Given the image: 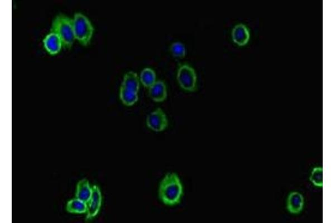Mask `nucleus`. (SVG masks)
<instances>
[{
    "instance_id": "obj_1",
    "label": "nucleus",
    "mask_w": 335,
    "mask_h": 223,
    "mask_svg": "<svg viewBox=\"0 0 335 223\" xmlns=\"http://www.w3.org/2000/svg\"><path fill=\"white\" fill-rule=\"evenodd\" d=\"M184 194V187L180 177L175 172L167 174L160 182L159 196L166 205L175 206L181 202Z\"/></svg>"
},
{
    "instance_id": "obj_2",
    "label": "nucleus",
    "mask_w": 335,
    "mask_h": 223,
    "mask_svg": "<svg viewBox=\"0 0 335 223\" xmlns=\"http://www.w3.org/2000/svg\"><path fill=\"white\" fill-rule=\"evenodd\" d=\"M51 32L59 35L63 47L69 48L72 46L75 39L73 19L62 13L56 15L52 22Z\"/></svg>"
},
{
    "instance_id": "obj_3",
    "label": "nucleus",
    "mask_w": 335,
    "mask_h": 223,
    "mask_svg": "<svg viewBox=\"0 0 335 223\" xmlns=\"http://www.w3.org/2000/svg\"><path fill=\"white\" fill-rule=\"evenodd\" d=\"M73 23L75 39L82 45H88L94 32L92 23L85 15L78 12L74 15Z\"/></svg>"
},
{
    "instance_id": "obj_4",
    "label": "nucleus",
    "mask_w": 335,
    "mask_h": 223,
    "mask_svg": "<svg viewBox=\"0 0 335 223\" xmlns=\"http://www.w3.org/2000/svg\"><path fill=\"white\" fill-rule=\"evenodd\" d=\"M177 80L181 87L189 92H194L197 88V77L196 71L189 64L180 65L177 72Z\"/></svg>"
},
{
    "instance_id": "obj_5",
    "label": "nucleus",
    "mask_w": 335,
    "mask_h": 223,
    "mask_svg": "<svg viewBox=\"0 0 335 223\" xmlns=\"http://www.w3.org/2000/svg\"><path fill=\"white\" fill-rule=\"evenodd\" d=\"M146 125L149 129L158 133L166 129L169 121L163 110L158 108L147 117Z\"/></svg>"
},
{
    "instance_id": "obj_6",
    "label": "nucleus",
    "mask_w": 335,
    "mask_h": 223,
    "mask_svg": "<svg viewBox=\"0 0 335 223\" xmlns=\"http://www.w3.org/2000/svg\"><path fill=\"white\" fill-rule=\"evenodd\" d=\"M92 188V195L88 203L87 216H86V219L88 220L93 219L98 215L103 201L102 194L99 186L94 185Z\"/></svg>"
},
{
    "instance_id": "obj_7",
    "label": "nucleus",
    "mask_w": 335,
    "mask_h": 223,
    "mask_svg": "<svg viewBox=\"0 0 335 223\" xmlns=\"http://www.w3.org/2000/svg\"><path fill=\"white\" fill-rule=\"evenodd\" d=\"M304 207V197L298 192L294 191L289 195L287 208L291 214L297 215L302 211Z\"/></svg>"
},
{
    "instance_id": "obj_8",
    "label": "nucleus",
    "mask_w": 335,
    "mask_h": 223,
    "mask_svg": "<svg viewBox=\"0 0 335 223\" xmlns=\"http://www.w3.org/2000/svg\"><path fill=\"white\" fill-rule=\"evenodd\" d=\"M43 43L45 49L51 54H57L63 46L59 35L51 31L45 36Z\"/></svg>"
},
{
    "instance_id": "obj_9",
    "label": "nucleus",
    "mask_w": 335,
    "mask_h": 223,
    "mask_svg": "<svg viewBox=\"0 0 335 223\" xmlns=\"http://www.w3.org/2000/svg\"><path fill=\"white\" fill-rule=\"evenodd\" d=\"M149 95L155 102H163L167 97V89L165 83L161 80H157L149 88Z\"/></svg>"
},
{
    "instance_id": "obj_10",
    "label": "nucleus",
    "mask_w": 335,
    "mask_h": 223,
    "mask_svg": "<svg viewBox=\"0 0 335 223\" xmlns=\"http://www.w3.org/2000/svg\"><path fill=\"white\" fill-rule=\"evenodd\" d=\"M92 192L93 188H91L89 181L86 179L81 180L78 182L76 189L75 198L88 204Z\"/></svg>"
},
{
    "instance_id": "obj_11",
    "label": "nucleus",
    "mask_w": 335,
    "mask_h": 223,
    "mask_svg": "<svg viewBox=\"0 0 335 223\" xmlns=\"http://www.w3.org/2000/svg\"><path fill=\"white\" fill-rule=\"evenodd\" d=\"M121 86L138 93L140 88V82L138 74L133 72V71H130V72L126 73L124 75Z\"/></svg>"
},
{
    "instance_id": "obj_12",
    "label": "nucleus",
    "mask_w": 335,
    "mask_h": 223,
    "mask_svg": "<svg viewBox=\"0 0 335 223\" xmlns=\"http://www.w3.org/2000/svg\"><path fill=\"white\" fill-rule=\"evenodd\" d=\"M233 41L238 44H245L249 38V32L248 29L242 24H238L232 30Z\"/></svg>"
},
{
    "instance_id": "obj_13",
    "label": "nucleus",
    "mask_w": 335,
    "mask_h": 223,
    "mask_svg": "<svg viewBox=\"0 0 335 223\" xmlns=\"http://www.w3.org/2000/svg\"><path fill=\"white\" fill-rule=\"evenodd\" d=\"M120 98L122 102L127 106H131L135 104L139 99L138 92H134L121 86L120 89Z\"/></svg>"
},
{
    "instance_id": "obj_14",
    "label": "nucleus",
    "mask_w": 335,
    "mask_h": 223,
    "mask_svg": "<svg viewBox=\"0 0 335 223\" xmlns=\"http://www.w3.org/2000/svg\"><path fill=\"white\" fill-rule=\"evenodd\" d=\"M66 210L70 213L83 214L87 212L88 204L75 198L70 200L67 202Z\"/></svg>"
},
{
    "instance_id": "obj_15",
    "label": "nucleus",
    "mask_w": 335,
    "mask_h": 223,
    "mask_svg": "<svg viewBox=\"0 0 335 223\" xmlns=\"http://www.w3.org/2000/svg\"><path fill=\"white\" fill-rule=\"evenodd\" d=\"M156 73L153 69L150 68H144L141 71L140 79L144 87L149 88L156 82Z\"/></svg>"
},
{
    "instance_id": "obj_16",
    "label": "nucleus",
    "mask_w": 335,
    "mask_h": 223,
    "mask_svg": "<svg viewBox=\"0 0 335 223\" xmlns=\"http://www.w3.org/2000/svg\"><path fill=\"white\" fill-rule=\"evenodd\" d=\"M309 179L313 185L318 187H322L323 186L322 167H317L314 168L311 172Z\"/></svg>"
},
{
    "instance_id": "obj_17",
    "label": "nucleus",
    "mask_w": 335,
    "mask_h": 223,
    "mask_svg": "<svg viewBox=\"0 0 335 223\" xmlns=\"http://www.w3.org/2000/svg\"><path fill=\"white\" fill-rule=\"evenodd\" d=\"M170 50L172 54L176 58L184 57L186 53V48L184 43L178 41L171 45Z\"/></svg>"
}]
</instances>
